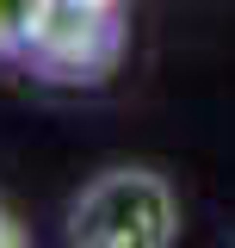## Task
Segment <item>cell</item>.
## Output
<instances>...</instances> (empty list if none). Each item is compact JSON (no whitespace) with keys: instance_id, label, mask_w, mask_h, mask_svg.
<instances>
[{"instance_id":"7a4b0ae2","label":"cell","mask_w":235,"mask_h":248,"mask_svg":"<svg viewBox=\"0 0 235 248\" xmlns=\"http://www.w3.org/2000/svg\"><path fill=\"white\" fill-rule=\"evenodd\" d=\"M118 44H124L118 13H56L50 6L25 62L44 81H105V68L118 62Z\"/></svg>"},{"instance_id":"277c9868","label":"cell","mask_w":235,"mask_h":248,"mask_svg":"<svg viewBox=\"0 0 235 248\" xmlns=\"http://www.w3.org/2000/svg\"><path fill=\"white\" fill-rule=\"evenodd\" d=\"M56 13H118V0H50Z\"/></svg>"},{"instance_id":"8992f818","label":"cell","mask_w":235,"mask_h":248,"mask_svg":"<svg viewBox=\"0 0 235 248\" xmlns=\"http://www.w3.org/2000/svg\"><path fill=\"white\" fill-rule=\"evenodd\" d=\"M229 248H235V242H229Z\"/></svg>"},{"instance_id":"6da1fadb","label":"cell","mask_w":235,"mask_h":248,"mask_svg":"<svg viewBox=\"0 0 235 248\" xmlns=\"http://www.w3.org/2000/svg\"><path fill=\"white\" fill-rule=\"evenodd\" d=\"M179 192L155 168H105L68 205V248H174Z\"/></svg>"},{"instance_id":"5b68a950","label":"cell","mask_w":235,"mask_h":248,"mask_svg":"<svg viewBox=\"0 0 235 248\" xmlns=\"http://www.w3.org/2000/svg\"><path fill=\"white\" fill-rule=\"evenodd\" d=\"M0 248H31V242H25V230H19L6 211H0Z\"/></svg>"},{"instance_id":"3957f363","label":"cell","mask_w":235,"mask_h":248,"mask_svg":"<svg viewBox=\"0 0 235 248\" xmlns=\"http://www.w3.org/2000/svg\"><path fill=\"white\" fill-rule=\"evenodd\" d=\"M44 19H50V0H0V62H25Z\"/></svg>"}]
</instances>
